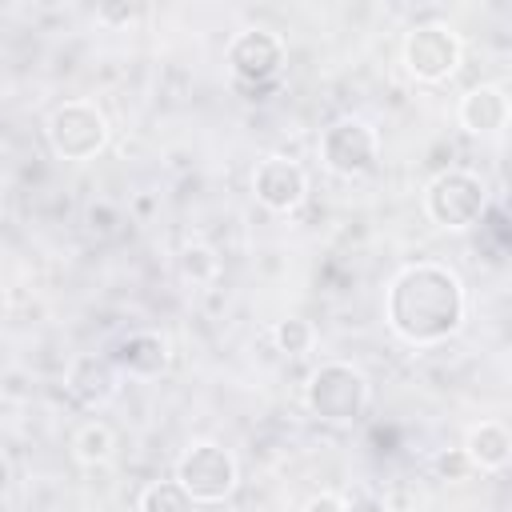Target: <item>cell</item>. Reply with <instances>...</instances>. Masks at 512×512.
Here are the masks:
<instances>
[{
    "mask_svg": "<svg viewBox=\"0 0 512 512\" xmlns=\"http://www.w3.org/2000/svg\"><path fill=\"white\" fill-rule=\"evenodd\" d=\"M384 316H388V328L404 344L428 348L460 332L468 316V296L452 268L416 260L392 276L388 296H384Z\"/></svg>",
    "mask_w": 512,
    "mask_h": 512,
    "instance_id": "6da1fadb",
    "label": "cell"
},
{
    "mask_svg": "<svg viewBox=\"0 0 512 512\" xmlns=\"http://www.w3.org/2000/svg\"><path fill=\"white\" fill-rule=\"evenodd\" d=\"M368 392V376L356 364L324 360L304 384V404L324 424H352L368 408Z\"/></svg>",
    "mask_w": 512,
    "mask_h": 512,
    "instance_id": "7a4b0ae2",
    "label": "cell"
},
{
    "mask_svg": "<svg viewBox=\"0 0 512 512\" xmlns=\"http://www.w3.org/2000/svg\"><path fill=\"white\" fill-rule=\"evenodd\" d=\"M424 212L440 228H452V232L472 228L488 212V188H484V180L476 172L448 168V172H440V176L428 180V188H424Z\"/></svg>",
    "mask_w": 512,
    "mask_h": 512,
    "instance_id": "3957f363",
    "label": "cell"
},
{
    "mask_svg": "<svg viewBox=\"0 0 512 512\" xmlns=\"http://www.w3.org/2000/svg\"><path fill=\"white\" fill-rule=\"evenodd\" d=\"M192 504H220L236 492L240 484V468L236 456L212 440H196L192 448H184V456L176 460V476H172Z\"/></svg>",
    "mask_w": 512,
    "mask_h": 512,
    "instance_id": "277c9868",
    "label": "cell"
},
{
    "mask_svg": "<svg viewBox=\"0 0 512 512\" xmlns=\"http://www.w3.org/2000/svg\"><path fill=\"white\" fill-rule=\"evenodd\" d=\"M48 144L60 160H92L108 144V120L88 100H68L48 116Z\"/></svg>",
    "mask_w": 512,
    "mask_h": 512,
    "instance_id": "5b68a950",
    "label": "cell"
},
{
    "mask_svg": "<svg viewBox=\"0 0 512 512\" xmlns=\"http://www.w3.org/2000/svg\"><path fill=\"white\" fill-rule=\"evenodd\" d=\"M320 160L328 172L336 176H364L376 168L380 160V140H376V128L360 116H340L324 128L320 136Z\"/></svg>",
    "mask_w": 512,
    "mask_h": 512,
    "instance_id": "8992f818",
    "label": "cell"
},
{
    "mask_svg": "<svg viewBox=\"0 0 512 512\" xmlns=\"http://www.w3.org/2000/svg\"><path fill=\"white\" fill-rule=\"evenodd\" d=\"M228 68L240 88H276V76L284 68V40L268 28H244L228 44Z\"/></svg>",
    "mask_w": 512,
    "mask_h": 512,
    "instance_id": "52a82bcc",
    "label": "cell"
},
{
    "mask_svg": "<svg viewBox=\"0 0 512 512\" xmlns=\"http://www.w3.org/2000/svg\"><path fill=\"white\" fill-rule=\"evenodd\" d=\"M460 36L448 24H416L404 36V68L420 84H440L460 68Z\"/></svg>",
    "mask_w": 512,
    "mask_h": 512,
    "instance_id": "ba28073f",
    "label": "cell"
},
{
    "mask_svg": "<svg viewBox=\"0 0 512 512\" xmlns=\"http://www.w3.org/2000/svg\"><path fill=\"white\" fill-rule=\"evenodd\" d=\"M252 192L268 212H296L308 196V172L288 156H264L252 172Z\"/></svg>",
    "mask_w": 512,
    "mask_h": 512,
    "instance_id": "9c48e42d",
    "label": "cell"
},
{
    "mask_svg": "<svg viewBox=\"0 0 512 512\" xmlns=\"http://www.w3.org/2000/svg\"><path fill=\"white\" fill-rule=\"evenodd\" d=\"M64 388H68V396H72L76 404H84V408H104V404H112L116 392H120V372H116V364H112L108 356L84 352V356H76V360L68 364Z\"/></svg>",
    "mask_w": 512,
    "mask_h": 512,
    "instance_id": "30bf717a",
    "label": "cell"
},
{
    "mask_svg": "<svg viewBox=\"0 0 512 512\" xmlns=\"http://www.w3.org/2000/svg\"><path fill=\"white\" fill-rule=\"evenodd\" d=\"M116 364V372H128V376H140V380H152V376H164L168 364H172V344L164 332H128L124 340H116V352L108 356Z\"/></svg>",
    "mask_w": 512,
    "mask_h": 512,
    "instance_id": "8fae6325",
    "label": "cell"
},
{
    "mask_svg": "<svg viewBox=\"0 0 512 512\" xmlns=\"http://www.w3.org/2000/svg\"><path fill=\"white\" fill-rule=\"evenodd\" d=\"M460 124L472 136H500L508 128V92L500 84H476L460 96Z\"/></svg>",
    "mask_w": 512,
    "mask_h": 512,
    "instance_id": "7c38bea8",
    "label": "cell"
},
{
    "mask_svg": "<svg viewBox=\"0 0 512 512\" xmlns=\"http://www.w3.org/2000/svg\"><path fill=\"white\" fill-rule=\"evenodd\" d=\"M464 456H468V464L480 468V472H500V468H508V460H512V436H508V428L496 424V420L476 424V428L468 432V440H464Z\"/></svg>",
    "mask_w": 512,
    "mask_h": 512,
    "instance_id": "4fadbf2b",
    "label": "cell"
},
{
    "mask_svg": "<svg viewBox=\"0 0 512 512\" xmlns=\"http://www.w3.org/2000/svg\"><path fill=\"white\" fill-rule=\"evenodd\" d=\"M136 512H196V504H192V496L176 480H152L140 492Z\"/></svg>",
    "mask_w": 512,
    "mask_h": 512,
    "instance_id": "5bb4252c",
    "label": "cell"
},
{
    "mask_svg": "<svg viewBox=\"0 0 512 512\" xmlns=\"http://www.w3.org/2000/svg\"><path fill=\"white\" fill-rule=\"evenodd\" d=\"M112 448H116V436H112V428L100 424V420L84 424V428L76 432V440H72V452H76L80 464H104V460L112 456Z\"/></svg>",
    "mask_w": 512,
    "mask_h": 512,
    "instance_id": "9a60e30c",
    "label": "cell"
},
{
    "mask_svg": "<svg viewBox=\"0 0 512 512\" xmlns=\"http://www.w3.org/2000/svg\"><path fill=\"white\" fill-rule=\"evenodd\" d=\"M272 340H276V348H280L284 356H304V352L316 344V328H312L304 316H284V320H276Z\"/></svg>",
    "mask_w": 512,
    "mask_h": 512,
    "instance_id": "2e32d148",
    "label": "cell"
},
{
    "mask_svg": "<svg viewBox=\"0 0 512 512\" xmlns=\"http://www.w3.org/2000/svg\"><path fill=\"white\" fill-rule=\"evenodd\" d=\"M176 264H180V276H184V280H192V284L212 280V276H216V268H220L216 252H212V248H204V244H188V248L176 256Z\"/></svg>",
    "mask_w": 512,
    "mask_h": 512,
    "instance_id": "e0dca14e",
    "label": "cell"
},
{
    "mask_svg": "<svg viewBox=\"0 0 512 512\" xmlns=\"http://www.w3.org/2000/svg\"><path fill=\"white\" fill-rule=\"evenodd\" d=\"M84 220H88V228H92L96 236H112V232H116V224H120V212H116L112 204H104V200H96V204H88V212H84Z\"/></svg>",
    "mask_w": 512,
    "mask_h": 512,
    "instance_id": "ac0fdd59",
    "label": "cell"
},
{
    "mask_svg": "<svg viewBox=\"0 0 512 512\" xmlns=\"http://www.w3.org/2000/svg\"><path fill=\"white\" fill-rule=\"evenodd\" d=\"M436 472L448 476V480H464V476L472 472V464H468L464 448H452V452H440V456H436Z\"/></svg>",
    "mask_w": 512,
    "mask_h": 512,
    "instance_id": "d6986e66",
    "label": "cell"
},
{
    "mask_svg": "<svg viewBox=\"0 0 512 512\" xmlns=\"http://www.w3.org/2000/svg\"><path fill=\"white\" fill-rule=\"evenodd\" d=\"M136 16H140L136 4H100V8H96V20H100V24H128V20H136Z\"/></svg>",
    "mask_w": 512,
    "mask_h": 512,
    "instance_id": "ffe728a7",
    "label": "cell"
},
{
    "mask_svg": "<svg viewBox=\"0 0 512 512\" xmlns=\"http://www.w3.org/2000/svg\"><path fill=\"white\" fill-rule=\"evenodd\" d=\"M344 512H392L380 496H372V492H360V496H352V500H344Z\"/></svg>",
    "mask_w": 512,
    "mask_h": 512,
    "instance_id": "44dd1931",
    "label": "cell"
},
{
    "mask_svg": "<svg viewBox=\"0 0 512 512\" xmlns=\"http://www.w3.org/2000/svg\"><path fill=\"white\" fill-rule=\"evenodd\" d=\"M304 512H344V496H336V492H320V496H312V500L304 504Z\"/></svg>",
    "mask_w": 512,
    "mask_h": 512,
    "instance_id": "7402d4cb",
    "label": "cell"
},
{
    "mask_svg": "<svg viewBox=\"0 0 512 512\" xmlns=\"http://www.w3.org/2000/svg\"><path fill=\"white\" fill-rule=\"evenodd\" d=\"M8 480H12V464H8V452L0 448V492L8 488Z\"/></svg>",
    "mask_w": 512,
    "mask_h": 512,
    "instance_id": "603a6c76",
    "label": "cell"
}]
</instances>
